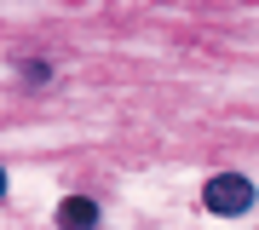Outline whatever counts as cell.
Returning <instances> with one entry per match:
<instances>
[{
  "label": "cell",
  "instance_id": "277c9868",
  "mask_svg": "<svg viewBox=\"0 0 259 230\" xmlns=\"http://www.w3.org/2000/svg\"><path fill=\"white\" fill-rule=\"evenodd\" d=\"M0 202H6V167H0Z\"/></svg>",
  "mask_w": 259,
  "mask_h": 230
},
{
  "label": "cell",
  "instance_id": "3957f363",
  "mask_svg": "<svg viewBox=\"0 0 259 230\" xmlns=\"http://www.w3.org/2000/svg\"><path fill=\"white\" fill-rule=\"evenodd\" d=\"M18 75H23V81H29V86H40V81H52V69H47V64H23Z\"/></svg>",
  "mask_w": 259,
  "mask_h": 230
},
{
  "label": "cell",
  "instance_id": "7a4b0ae2",
  "mask_svg": "<svg viewBox=\"0 0 259 230\" xmlns=\"http://www.w3.org/2000/svg\"><path fill=\"white\" fill-rule=\"evenodd\" d=\"M58 230H98V202L93 196H64L58 202Z\"/></svg>",
  "mask_w": 259,
  "mask_h": 230
},
{
  "label": "cell",
  "instance_id": "6da1fadb",
  "mask_svg": "<svg viewBox=\"0 0 259 230\" xmlns=\"http://www.w3.org/2000/svg\"><path fill=\"white\" fill-rule=\"evenodd\" d=\"M202 202H207V213H248L253 207V184L242 178V173H219V178H207V190H202Z\"/></svg>",
  "mask_w": 259,
  "mask_h": 230
}]
</instances>
